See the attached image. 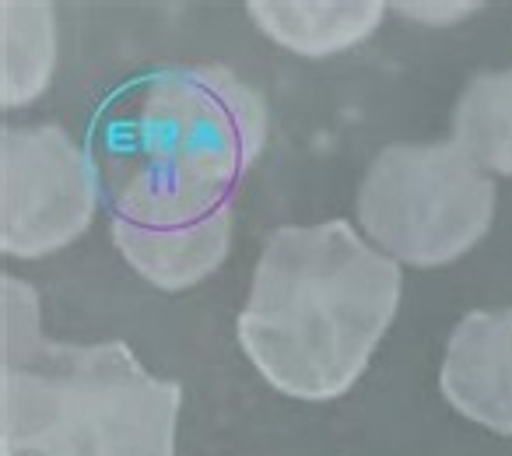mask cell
<instances>
[{"instance_id":"6da1fadb","label":"cell","mask_w":512,"mask_h":456,"mask_svg":"<svg viewBox=\"0 0 512 456\" xmlns=\"http://www.w3.org/2000/svg\"><path fill=\"white\" fill-rule=\"evenodd\" d=\"M264 141V95L235 71L162 67L106 99L92 123V165L113 218L183 228L232 214Z\"/></svg>"},{"instance_id":"7a4b0ae2","label":"cell","mask_w":512,"mask_h":456,"mask_svg":"<svg viewBox=\"0 0 512 456\" xmlns=\"http://www.w3.org/2000/svg\"><path fill=\"white\" fill-rule=\"evenodd\" d=\"M400 292V264L351 221L281 225L256 260L235 334L274 390L313 404L337 400L390 330Z\"/></svg>"},{"instance_id":"3957f363","label":"cell","mask_w":512,"mask_h":456,"mask_svg":"<svg viewBox=\"0 0 512 456\" xmlns=\"http://www.w3.org/2000/svg\"><path fill=\"white\" fill-rule=\"evenodd\" d=\"M0 313V456H176L179 383L123 341H50L22 278H0Z\"/></svg>"},{"instance_id":"277c9868","label":"cell","mask_w":512,"mask_h":456,"mask_svg":"<svg viewBox=\"0 0 512 456\" xmlns=\"http://www.w3.org/2000/svg\"><path fill=\"white\" fill-rule=\"evenodd\" d=\"M498 193L453 141L390 144L358 186V225L397 264L446 267L488 236Z\"/></svg>"},{"instance_id":"5b68a950","label":"cell","mask_w":512,"mask_h":456,"mask_svg":"<svg viewBox=\"0 0 512 456\" xmlns=\"http://www.w3.org/2000/svg\"><path fill=\"white\" fill-rule=\"evenodd\" d=\"M92 155L57 123L0 130V250L50 257L88 232L99 204Z\"/></svg>"},{"instance_id":"8992f818","label":"cell","mask_w":512,"mask_h":456,"mask_svg":"<svg viewBox=\"0 0 512 456\" xmlns=\"http://www.w3.org/2000/svg\"><path fill=\"white\" fill-rule=\"evenodd\" d=\"M439 390L463 418L512 435V306L474 309L456 323Z\"/></svg>"},{"instance_id":"52a82bcc","label":"cell","mask_w":512,"mask_h":456,"mask_svg":"<svg viewBox=\"0 0 512 456\" xmlns=\"http://www.w3.org/2000/svg\"><path fill=\"white\" fill-rule=\"evenodd\" d=\"M109 236L141 278L162 292H186L225 264L232 246V214L183 228H141L109 218Z\"/></svg>"},{"instance_id":"ba28073f","label":"cell","mask_w":512,"mask_h":456,"mask_svg":"<svg viewBox=\"0 0 512 456\" xmlns=\"http://www.w3.org/2000/svg\"><path fill=\"white\" fill-rule=\"evenodd\" d=\"M246 11L271 43L299 57H334L351 50L386 18V4L379 0H249Z\"/></svg>"},{"instance_id":"9c48e42d","label":"cell","mask_w":512,"mask_h":456,"mask_svg":"<svg viewBox=\"0 0 512 456\" xmlns=\"http://www.w3.org/2000/svg\"><path fill=\"white\" fill-rule=\"evenodd\" d=\"M57 67V11L50 0L0 4V106L22 109L46 92Z\"/></svg>"},{"instance_id":"30bf717a","label":"cell","mask_w":512,"mask_h":456,"mask_svg":"<svg viewBox=\"0 0 512 456\" xmlns=\"http://www.w3.org/2000/svg\"><path fill=\"white\" fill-rule=\"evenodd\" d=\"M453 144L484 172L512 176V71L467 81L453 109Z\"/></svg>"},{"instance_id":"8fae6325","label":"cell","mask_w":512,"mask_h":456,"mask_svg":"<svg viewBox=\"0 0 512 456\" xmlns=\"http://www.w3.org/2000/svg\"><path fill=\"white\" fill-rule=\"evenodd\" d=\"M397 11L407 18H418V22L449 25V22H460V18L474 15L477 4H397Z\"/></svg>"}]
</instances>
